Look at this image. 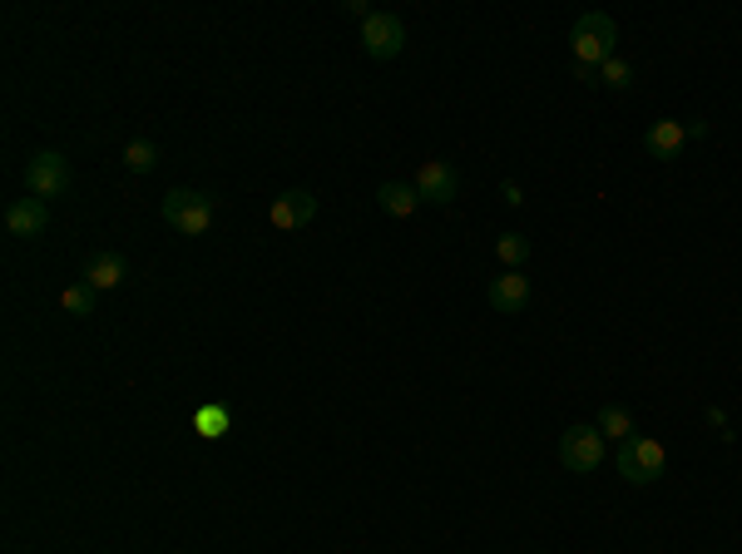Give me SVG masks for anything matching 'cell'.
<instances>
[{"instance_id": "6", "label": "cell", "mask_w": 742, "mask_h": 554, "mask_svg": "<svg viewBox=\"0 0 742 554\" xmlns=\"http://www.w3.org/2000/svg\"><path fill=\"white\" fill-rule=\"evenodd\" d=\"M362 49L372 59H396L406 49V25H401V15H391V10H372V15L362 20Z\"/></svg>"}, {"instance_id": "9", "label": "cell", "mask_w": 742, "mask_h": 554, "mask_svg": "<svg viewBox=\"0 0 742 554\" xmlns=\"http://www.w3.org/2000/svg\"><path fill=\"white\" fill-rule=\"evenodd\" d=\"M124 277H129V257L114 253V247H99V253H89L79 282H89L95 292H114V287H124Z\"/></svg>"}, {"instance_id": "18", "label": "cell", "mask_w": 742, "mask_h": 554, "mask_svg": "<svg viewBox=\"0 0 742 554\" xmlns=\"http://www.w3.org/2000/svg\"><path fill=\"white\" fill-rule=\"evenodd\" d=\"M59 307H65L69 317H95V307H99V292L89 282H69L65 292H59Z\"/></svg>"}, {"instance_id": "13", "label": "cell", "mask_w": 742, "mask_h": 554, "mask_svg": "<svg viewBox=\"0 0 742 554\" xmlns=\"http://www.w3.org/2000/svg\"><path fill=\"white\" fill-rule=\"evenodd\" d=\"M376 203H381L386 218H411L421 208V193H416V184H381L376 188Z\"/></svg>"}, {"instance_id": "5", "label": "cell", "mask_w": 742, "mask_h": 554, "mask_svg": "<svg viewBox=\"0 0 742 554\" xmlns=\"http://www.w3.org/2000/svg\"><path fill=\"white\" fill-rule=\"evenodd\" d=\"M560 465L574 475H589L603 465V435L599 425H569V431L560 435Z\"/></svg>"}, {"instance_id": "4", "label": "cell", "mask_w": 742, "mask_h": 554, "mask_svg": "<svg viewBox=\"0 0 742 554\" xmlns=\"http://www.w3.org/2000/svg\"><path fill=\"white\" fill-rule=\"evenodd\" d=\"M69 158L65 154H55V148H40V154H30V164H25V188H30V198H59V193H69Z\"/></svg>"}, {"instance_id": "14", "label": "cell", "mask_w": 742, "mask_h": 554, "mask_svg": "<svg viewBox=\"0 0 742 554\" xmlns=\"http://www.w3.org/2000/svg\"><path fill=\"white\" fill-rule=\"evenodd\" d=\"M228 425H233V411L228 406H218V401H203L193 411V431L203 435V441H218V435H228Z\"/></svg>"}, {"instance_id": "2", "label": "cell", "mask_w": 742, "mask_h": 554, "mask_svg": "<svg viewBox=\"0 0 742 554\" xmlns=\"http://www.w3.org/2000/svg\"><path fill=\"white\" fill-rule=\"evenodd\" d=\"M613 40H619V25H613V15H603V10H584V15L574 20V30H569L574 65L599 69L603 59H613Z\"/></svg>"}, {"instance_id": "7", "label": "cell", "mask_w": 742, "mask_h": 554, "mask_svg": "<svg viewBox=\"0 0 742 554\" xmlns=\"http://www.w3.org/2000/svg\"><path fill=\"white\" fill-rule=\"evenodd\" d=\"M416 193L431 208H451L461 198V174H455L451 158H425L421 174H416Z\"/></svg>"}, {"instance_id": "11", "label": "cell", "mask_w": 742, "mask_h": 554, "mask_svg": "<svg viewBox=\"0 0 742 554\" xmlns=\"http://www.w3.org/2000/svg\"><path fill=\"white\" fill-rule=\"evenodd\" d=\"M485 302H490L500 317H520L524 307H530V277H524V273L490 277V292H485Z\"/></svg>"}, {"instance_id": "21", "label": "cell", "mask_w": 742, "mask_h": 554, "mask_svg": "<svg viewBox=\"0 0 742 554\" xmlns=\"http://www.w3.org/2000/svg\"><path fill=\"white\" fill-rule=\"evenodd\" d=\"M574 79H579V85H599V69H589V65H574Z\"/></svg>"}, {"instance_id": "17", "label": "cell", "mask_w": 742, "mask_h": 554, "mask_svg": "<svg viewBox=\"0 0 742 554\" xmlns=\"http://www.w3.org/2000/svg\"><path fill=\"white\" fill-rule=\"evenodd\" d=\"M594 425H599V435H603V441H619V445L633 435V416L623 411V406H603V411H599V421H594Z\"/></svg>"}, {"instance_id": "22", "label": "cell", "mask_w": 742, "mask_h": 554, "mask_svg": "<svg viewBox=\"0 0 742 554\" xmlns=\"http://www.w3.org/2000/svg\"><path fill=\"white\" fill-rule=\"evenodd\" d=\"M346 15H356V20H366V15H372V5H366V0H346Z\"/></svg>"}, {"instance_id": "19", "label": "cell", "mask_w": 742, "mask_h": 554, "mask_svg": "<svg viewBox=\"0 0 742 554\" xmlns=\"http://www.w3.org/2000/svg\"><path fill=\"white\" fill-rule=\"evenodd\" d=\"M599 85H609V89H629L633 85V69H629V59H603L599 65Z\"/></svg>"}, {"instance_id": "1", "label": "cell", "mask_w": 742, "mask_h": 554, "mask_svg": "<svg viewBox=\"0 0 742 554\" xmlns=\"http://www.w3.org/2000/svg\"><path fill=\"white\" fill-rule=\"evenodd\" d=\"M218 218V198L203 188H168L164 193V223L184 237H203Z\"/></svg>"}, {"instance_id": "8", "label": "cell", "mask_w": 742, "mask_h": 554, "mask_svg": "<svg viewBox=\"0 0 742 554\" xmlns=\"http://www.w3.org/2000/svg\"><path fill=\"white\" fill-rule=\"evenodd\" d=\"M312 218H317V198L307 193V188H283V193L267 203V223H273L277 233H302Z\"/></svg>"}, {"instance_id": "15", "label": "cell", "mask_w": 742, "mask_h": 554, "mask_svg": "<svg viewBox=\"0 0 742 554\" xmlns=\"http://www.w3.org/2000/svg\"><path fill=\"white\" fill-rule=\"evenodd\" d=\"M495 257H500L505 273H520V267L530 263V237L524 233H500L495 237Z\"/></svg>"}, {"instance_id": "16", "label": "cell", "mask_w": 742, "mask_h": 554, "mask_svg": "<svg viewBox=\"0 0 742 554\" xmlns=\"http://www.w3.org/2000/svg\"><path fill=\"white\" fill-rule=\"evenodd\" d=\"M119 158H124L129 174H154V164H158V144H154V138H129L124 154H119Z\"/></svg>"}, {"instance_id": "10", "label": "cell", "mask_w": 742, "mask_h": 554, "mask_svg": "<svg viewBox=\"0 0 742 554\" xmlns=\"http://www.w3.org/2000/svg\"><path fill=\"white\" fill-rule=\"evenodd\" d=\"M683 144H688V124L683 119H653L649 134H643V154L658 158V164H673L683 154Z\"/></svg>"}, {"instance_id": "12", "label": "cell", "mask_w": 742, "mask_h": 554, "mask_svg": "<svg viewBox=\"0 0 742 554\" xmlns=\"http://www.w3.org/2000/svg\"><path fill=\"white\" fill-rule=\"evenodd\" d=\"M49 228V208L45 198H15L5 208V233L10 237H40Z\"/></svg>"}, {"instance_id": "3", "label": "cell", "mask_w": 742, "mask_h": 554, "mask_svg": "<svg viewBox=\"0 0 742 554\" xmlns=\"http://www.w3.org/2000/svg\"><path fill=\"white\" fill-rule=\"evenodd\" d=\"M663 465H668V451H663V441H653V435H629V441L619 445V475L629 485L663 480Z\"/></svg>"}, {"instance_id": "20", "label": "cell", "mask_w": 742, "mask_h": 554, "mask_svg": "<svg viewBox=\"0 0 742 554\" xmlns=\"http://www.w3.org/2000/svg\"><path fill=\"white\" fill-rule=\"evenodd\" d=\"M500 193H505V203H510V208H520V203H524L520 184H500Z\"/></svg>"}]
</instances>
